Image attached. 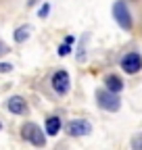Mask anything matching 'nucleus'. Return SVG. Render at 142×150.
Segmentation results:
<instances>
[{"instance_id":"f257e3e1","label":"nucleus","mask_w":142,"mask_h":150,"mask_svg":"<svg viewBox=\"0 0 142 150\" xmlns=\"http://www.w3.org/2000/svg\"><path fill=\"white\" fill-rule=\"evenodd\" d=\"M96 102L100 108L109 110V112H117L119 106H121V100L117 96V92H111V90H98L96 92Z\"/></svg>"},{"instance_id":"f03ea898","label":"nucleus","mask_w":142,"mask_h":150,"mask_svg":"<svg viewBox=\"0 0 142 150\" xmlns=\"http://www.w3.org/2000/svg\"><path fill=\"white\" fill-rule=\"evenodd\" d=\"M21 138L27 140L33 146H44L46 144V134H42V129L36 123H25L21 127Z\"/></svg>"},{"instance_id":"7ed1b4c3","label":"nucleus","mask_w":142,"mask_h":150,"mask_svg":"<svg viewBox=\"0 0 142 150\" xmlns=\"http://www.w3.org/2000/svg\"><path fill=\"white\" fill-rule=\"evenodd\" d=\"M113 17H115V21L119 23V27H121V29H132V27H134L132 15H130L128 4L123 2V0H117V2L113 4Z\"/></svg>"},{"instance_id":"20e7f679","label":"nucleus","mask_w":142,"mask_h":150,"mask_svg":"<svg viewBox=\"0 0 142 150\" xmlns=\"http://www.w3.org/2000/svg\"><path fill=\"white\" fill-rule=\"evenodd\" d=\"M121 69L126 71V73H130V75L138 73V71L142 69V56H140L138 52H128V54L121 59Z\"/></svg>"},{"instance_id":"39448f33","label":"nucleus","mask_w":142,"mask_h":150,"mask_svg":"<svg viewBox=\"0 0 142 150\" xmlns=\"http://www.w3.org/2000/svg\"><path fill=\"white\" fill-rule=\"evenodd\" d=\"M52 90L57 94H67L69 92V73L67 71H57L52 75Z\"/></svg>"},{"instance_id":"423d86ee","label":"nucleus","mask_w":142,"mask_h":150,"mask_svg":"<svg viewBox=\"0 0 142 150\" xmlns=\"http://www.w3.org/2000/svg\"><path fill=\"white\" fill-rule=\"evenodd\" d=\"M67 129H69V134H71V136L80 138V136L90 134V131H92V125L88 123V121H84V119H77V121H71V123L67 125Z\"/></svg>"},{"instance_id":"0eeeda50","label":"nucleus","mask_w":142,"mask_h":150,"mask_svg":"<svg viewBox=\"0 0 142 150\" xmlns=\"http://www.w3.org/2000/svg\"><path fill=\"white\" fill-rule=\"evenodd\" d=\"M6 108L11 112H15V115H25V112H27V102L21 96H13V98H9Z\"/></svg>"},{"instance_id":"6e6552de","label":"nucleus","mask_w":142,"mask_h":150,"mask_svg":"<svg viewBox=\"0 0 142 150\" xmlns=\"http://www.w3.org/2000/svg\"><path fill=\"white\" fill-rule=\"evenodd\" d=\"M104 86H107V90L117 92V94L123 90V81H121V77H117V75H109V77L104 79Z\"/></svg>"},{"instance_id":"1a4fd4ad","label":"nucleus","mask_w":142,"mask_h":150,"mask_svg":"<svg viewBox=\"0 0 142 150\" xmlns=\"http://www.w3.org/2000/svg\"><path fill=\"white\" fill-rule=\"evenodd\" d=\"M61 129V119L59 117H48L46 119V134L48 136H57Z\"/></svg>"},{"instance_id":"9d476101","label":"nucleus","mask_w":142,"mask_h":150,"mask_svg":"<svg viewBox=\"0 0 142 150\" xmlns=\"http://www.w3.org/2000/svg\"><path fill=\"white\" fill-rule=\"evenodd\" d=\"M29 33H31V25H21V27H17L15 29V42H25L27 38H29Z\"/></svg>"},{"instance_id":"9b49d317","label":"nucleus","mask_w":142,"mask_h":150,"mask_svg":"<svg viewBox=\"0 0 142 150\" xmlns=\"http://www.w3.org/2000/svg\"><path fill=\"white\" fill-rule=\"evenodd\" d=\"M69 52H71V48H69V42H67V44H63V46L59 48V54H61V56H67Z\"/></svg>"},{"instance_id":"f8f14e48","label":"nucleus","mask_w":142,"mask_h":150,"mask_svg":"<svg viewBox=\"0 0 142 150\" xmlns=\"http://www.w3.org/2000/svg\"><path fill=\"white\" fill-rule=\"evenodd\" d=\"M48 13H50V4H44V6H42V8H40V17H42V19H44V17H46V15H48Z\"/></svg>"},{"instance_id":"ddd939ff","label":"nucleus","mask_w":142,"mask_h":150,"mask_svg":"<svg viewBox=\"0 0 142 150\" xmlns=\"http://www.w3.org/2000/svg\"><path fill=\"white\" fill-rule=\"evenodd\" d=\"M13 69V65H9V63H0V71H2V73H9Z\"/></svg>"},{"instance_id":"4468645a","label":"nucleus","mask_w":142,"mask_h":150,"mask_svg":"<svg viewBox=\"0 0 142 150\" xmlns=\"http://www.w3.org/2000/svg\"><path fill=\"white\" fill-rule=\"evenodd\" d=\"M0 127H2V125H0Z\"/></svg>"}]
</instances>
